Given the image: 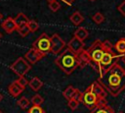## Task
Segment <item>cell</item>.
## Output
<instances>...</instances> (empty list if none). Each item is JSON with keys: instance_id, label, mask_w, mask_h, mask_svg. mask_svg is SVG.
I'll use <instances>...</instances> for the list:
<instances>
[{"instance_id": "obj_15", "label": "cell", "mask_w": 125, "mask_h": 113, "mask_svg": "<svg viewBox=\"0 0 125 113\" xmlns=\"http://www.w3.org/2000/svg\"><path fill=\"white\" fill-rule=\"evenodd\" d=\"M14 20H15V23H16V25H17V28H20V27H22V26L27 25L28 22H29L28 18H27L23 13H21V12H20V13L14 18Z\"/></svg>"}, {"instance_id": "obj_30", "label": "cell", "mask_w": 125, "mask_h": 113, "mask_svg": "<svg viewBox=\"0 0 125 113\" xmlns=\"http://www.w3.org/2000/svg\"><path fill=\"white\" fill-rule=\"evenodd\" d=\"M62 1H63V2H64L66 5H68V6H71V5L74 3V1H75V0H62Z\"/></svg>"}, {"instance_id": "obj_9", "label": "cell", "mask_w": 125, "mask_h": 113, "mask_svg": "<svg viewBox=\"0 0 125 113\" xmlns=\"http://www.w3.org/2000/svg\"><path fill=\"white\" fill-rule=\"evenodd\" d=\"M45 56H46V54L39 52L38 50H36V49L33 48V47H31V48L24 54V58H25L30 64H35V63H37L40 59H42V58L45 57Z\"/></svg>"}, {"instance_id": "obj_5", "label": "cell", "mask_w": 125, "mask_h": 113, "mask_svg": "<svg viewBox=\"0 0 125 113\" xmlns=\"http://www.w3.org/2000/svg\"><path fill=\"white\" fill-rule=\"evenodd\" d=\"M112 44L110 46L107 47V49L105 50L102 60H101V63H100V67H99V77H102L111 66H113L116 62H118V59H120V56L121 54H115L113 52V49H112Z\"/></svg>"}, {"instance_id": "obj_14", "label": "cell", "mask_w": 125, "mask_h": 113, "mask_svg": "<svg viewBox=\"0 0 125 113\" xmlns=\"http://www.w3.org/2000/svg\"><path fill=\"white\" fill-rule=\"evenodd\" d=\"M89 113H114V110L109 105L104 103V104H101L94 107L93 109H91Z\"/></svg>"}, {"instance_id": "obj_35", "label": "cell", "mask_w": 125, "mask_h": 113, "mask_svg": "<svg viewBox=\"0 0 125 113\" xmlns=\"http://www.w3.org/2000/svg\"><path fill=\"white\" fill-rule=\"evenodd\" d=\"M89 1H92L93 2V1H96V0H89Z\"/></svg>"}, {"instance_id": "obj_29", "label": "cell", "mask_w": 125, "mask_h": 113, "mask_svg": "<svg viewBox=\"0 0 125 113\" xmlns=\"http://www.w3.org/2000/svg\"><path fill=\"white\" fill-rule=\"evenodd\" d=\"M117 10H118V12H119L122 16L125 17V1H123V2L117 7Z\"/></svg>"}, {"instance_id": "obj_6", "label": "cell", "mask_w": 125, "mask_h": 113, "mask_svg": "<svg viewBox=\"0 0 125 113\" xmlns=\"http://www.w3.org/2000/svg\"><path fill=\"white\" fill-rule=\"evenodd\" d=\"M32 47L38 50L41 53H44L47 55V53L52 51V40L51 37L46 33H41L38 38L35 39V41L32 43Z\"/></svg>"}, {"instance_id": "obj_27", "label": "cell", "mask_w": 125, "mask_h": 113, "mask_svg": "<svg viewBox=\"0 0 125 113\" xmlns=\"http://www.w3.org/2000/svg\"><path fill=\"white\" fill-rule=\"evenodd\" d=\"M28 113H45L43 108L39 105H32L30 108H28Z\"/></svg>"}, {"instance_id": "obj_25", "label": "cell", "mask_w": 125, "mask_h": 113, "mask_svg": "<svg viewBox=\"0 0 125 113\" xmlns=\"http://www.w3.org/2000/svg\"><path fill=\"white\" fill-rule=\"evenodd\" d=\"M93 21H94V23L95 24H97V25H100V24H102L103 22H104V15L102 14V13H100V12H97L94 16H93Z\"/></svg>"}, {"instance_id": "obj_28", "label": "cell", "mask_w": 125, "mask_h": 113, "mask_svg": "<svg viewBox=\"0 0 125 113\" xmlns=\"http://www.w3.org/2000/svg\"><path fill=\"white\" fill-rule=\"evenodd\" d=\"M16 81H17V83H18V84H19L21 86H22L23 88H24V87H25V86L28 85V82H27V80H26V79H25L23 76L20 77V78H19L18 80H16Z\"/></svg>"}, {"instance_id": "obj_10", "label": "cell", "mask_w": 125, "mask_h": 113, "mask_svg": "<svg viewBox=\"0 0 125 113\" xmlns=\"http://www.w3.org/2000/svg\"><path fill=\"white\" fill-rule=\"evenodd\" d=\"M84 46H85L84 41L79 39V38H77L76 36H73L69 40V42L67 43V47L69 49H71L75 53H79L80 51H82L84 49Z\"/></svg>"}, {"instance_id": "obj_21", "label": "cell", "mask_w": 125, "mask_h": 113, "mask_svg": "<svg viewBox=\"0 0 125 113\" xmlns=\"http://www.w3.org/2000/svg\"><path fill=\"white\" fill-rule=\"evenodd\" d=\"M79 103H80L79 98H78V97H74V98H71V99H69V100H68L67 105H68V107H69L71 110H73V111H74V110H76V109H77V107H78Z\"/></svg>"}, {"instance_id": "obj_1", "label": "cell", "mask_w": 125, "mask_h": 113, "mask_svg": "<svg viewBox=\"0 0 125 113\" xmlns=\"http://www.w3.org/2000/svg\"><path fill=\"white\" fill-rule=\"evenodd\" d=\"M98 82L107 93L116 97L125 89V70L116 62L102 77H99Z\"/></svg>"}, {"instance_id": "obj_26", "label": "cell", "mask_w": 125, "mask_h": 113, "mask_svg": "<svg viewBox=\"0 0 125 113\" xmlns=\"http://www.w3.org/2000/svg\"><path fill=\"white\" fill-rule=\"evenodd\" d=\"M27 26H28V28H29L30 32H35V31L39 28V24H38L36 21H34V20H29Z\"/></svg>"}, {"instance_id": "obj_18", "label": "cell", "mask_w": 125, "mask_h": 113, "mask_svg": "<svg viewBox=\"0 0 125 113\" xmlns=\"http://www.w3.org/2000/svg\"><path fill=\"white\" fill-rule=\"evenodd\" d=\"M88 35H89V31H88V29L86 28L80 27L74 31V36H76L77 38H79V39H81L83 41L88 37Z\"/></svg>"}, {"instance_id": "obj_38", "label": "cell", "mask_w": 125, "mask_h": 113, "mask_svg": "<svg viewBox=\"0 0 125 113\" xmlns=\"http://www.w3.org/2000/svg\"><path fill=\"white\" fill-rule=\"evenodd\" d=\"M119 113H123V112H119Z\"/></svg>"}, {"instance_id": "obj_11", "label": "cell", "mask_w": 125, "mask_h": 113, "mask_svg": "<svg viewBox=\"0 0 125 113\" xmlns=\"http://www.w3.org/2000/svg\"><path fill=\"white\" fill-rule=\"evenodd\" d=\"M1 28L7 32V33H12L14 30L17 29V25L15 23V20L11 17H8L4 22L1 24Z\"/></svg>"}, {"instance_id": "obj_3", "label": "cell", "mask_w": 125, "mask_h": 113, "mask_svg": "<svg viewBox=\"0 0 125 113\" xmlns=\"http://www.w3.org/2000/svg\"><path fill=\"white\" fill-rule=\"evenodd\" d=\"M55 64L66 75H70L75 69L80 67L78 54L68 47L55 59Z\"/></svg>"}, {"instance_id": "obj_22", "label": "cell", "mask_w": 125, "mask_h": 113, "mask_svg": "<svg viewBox=\"0 0 125 113\" xmlns=\"http://www.w3.org/2000/svg\"><path fill=\"white\" fill-rule=\"evenodd\" d=\"M17 30H18L19 34H20L21 36H22V37H25V36H27V35L29 34V32H30V30H29V28H28V26H27V25H25V26H22V27H20V28H17Z\"/></svg>"}, {"instance_id": "obj_4", "label": "cell", "mask_w": 125, "mask_h": 113, "mask_svg": "<svg viewBox=\"0 0 125 113\" xmlns=\"http://www.w3.org/2000/svg\"><path fill=\"white\" fill-rule=\"evenodd\" d=\"M110 45H111V43L108 40L102 41L100 39H97L87 49V52H88L89 57H90V66L97 73L99 72V67H100L101 60H102L105 50L107 49V47L110 46Z\"/></svg>"}, {"instance_id": "obj_33", "label": "cell", "mask_w": 125, "mask_h": 113, "mask_svg": "<svg viewBox=\"0 0 125 113\" xmlns=\"http://www.w3.org/2000/svg\"><path fill=\"white\" fill-rule=\"evenodd\" d=\"M2 18H3V15H2V14H1V13H0V21H1V20H2Z\"/></svg>"}, {"instance_id": "obj_17", "label": "cell", "mask_w": 125, "mask_h": 113, "mask_svg": "<svg viewBox=\"0 0 125 113\" xmlns=\"http://www.w3.org/2000/svg\"><path fill=\"white\" fill-rule=\"evenodd\" d=\"M28 85L30 86V88H31L32 90H34V91H38V90L42 87L43 83L39 80V78L34 77V78H32V79L28 82Z\"/></svg>"}, {"instance_id": "obj_20", "label": "cell", "mask_w": 125, "mask_h": 113, "mask_svg": "<svg viewBox=\"0 0 125 113\" xmlns=\"http://www.w3.org/2000/svg\"><path fill=\"white\" fill-rule=\"evenodd\" d=\"M30 100H28L25 96H21L19 100H18V102H17V104L21 108V109H27L28 107H29V105H30Z\"/></svg>"}, {"instance_id": "obj_37", "label": "cell", "mask_w": 125, "mask_h": 113, "mask_svg": "<svg viewBox=\"0 0 125 113\" xmlns=\"http://www.w3.org/2000/svg\"><path fill=\"white\" fill-rule=\"evenodd\" d=\"M0 113H3V112H2V111H1V110H0Z\"/></svg>"}, {"instance_id": "obj_31", "label": "cell", "mask_w": 125, "mask_h": 113, "mask_svg": "<svg viewBox=\"0 0 125 113\" xmlns=\"http://www.w3.org/2000/svg\"><path fill=\"white\" fill-rule=\"evenodd\" d=\"M120 59H121V61L125 64V53L124 54H121V56H120Z\"/></svg>"}, {"instance_id": "obj_36", "label": "cell", "mask_w": 125, "mask_h": 113, "mask_svg": "<svg viewBox=\"0 0 125 113\" xmlns=\"http://www.w3.org/2000/svg\"><path fill=\"white\" fill-rule=\"evenodd\" d=\"M47 1H48V2H50V1H53V0H47Z\"/></svg>"}, {"instance_id": "obj_24", "label": "cell", "mask_w": 125, "mask_h": 113, "mask_svg": "<svg viewBox=\"0 0 125 113\" xmlns=\"http://www.w3.org/2000/svg\"><path fill=\"white\" fill-rule=\"evenodd\" d=\"M30 102L32 105H41L43 102H44V99L39 95V94H35L32 96V98L30 99Z\"/></svg>"}, {"instance_id": "obj_13", "label": "cell", "mask_w": 125, "mask_h": 113, "mask_svg": "<svg viewBox=\"0 0 125 113\" xmlns=\"http://www.w3.org/2000/svg\"><path fill=\"white\" fill-rule=\"evenodd\" d=\"M23 87L22 86H21L18 83H17V81H15V82H13L10 85H9V87H8V90H9V93L13 96V97H17V96H19L22 91H23Z\"/></svg>"}, {"instance_id": "obj_7", "label": "cell", "mask_w": 125, "mask_h": 113, "mask_svg": "<svg viewBox=\"0 0 125 113\" xmlns=\"http://www.w3.org/2000/svg\"><path fill=\"white\" fill-rule=\"evenodd\" d=\"M10 68L16 75L21 77L27 74V72H29V70L31 69V65L25 58L20 57L10 66Z\"/></svg>"}, {"instance_id": "obj_19", "label": "cell", "mask_w": 125, "mask_h": 113, "mask_svg": "<svg viewBox=\"0 0 125 113\" xmlns=\"http://www.w3.org/2000/svg\"><path fill=\"white\" fill-rule=\"evenodd\" d=\"M114 48L119 54H124L125 53V37L119 38L117 42L114 44Z\"/></svg>"}, {"instance_id": "obj_23", "label": "cell", "mask_w": 125, "mask_h": 113, "mask_svg": "<svg viewBox=\"0 0 125 113\" xmlns=\"http://www.w3.org/2000/svg\"><path fill=\"white\" fill-rule=\"evenodd\" d=\"M48 6H49V9H50L52 12H57V11H59L60 8H61V4H60L57 0L50 1L49 4H48Z\"/></svg>"}, {"instance_id": "obj_34", "label": "cell", "mask_w": 125, "mask_h": 113, "mask_svg": "<svg viewBox=\"0 0 125 113\" xmlns=\"http://www.w3.org/2000/svg\"><path fill=\"white\" fill-rule=\"evenodd\" d=\"M1 37H2V34H1V32H0V38H1Z\"/></svg>"}, {"instance_id": "obj_2", "label": "cell", "mask_w": 125, "mask_h": 113, "mask_svg": "<svg viewBox=\"0 0 125 113\" xmlns=\"http://www.w3.org/2000/svg\"><path fill=\"white\" fill-rule=\"evenodd\" d=\"M106 90L97 81L93 82L84 91L80 92L79 100L88 109H93L98 105L106 103Z\"/></svg>"}, {"instance_id": "obj_12", "label": "cell", "mask_w": 125, "mask_h": 113, "mask_svg": "<svg viewBox=\"0 0 125 113\" xmlns=\"http://www.w3.org/2000/svg\"><path fill=\"white\" fill-rule=\"evenodd\" d=\"M62 95H63V97H64L65 99H67V100H69V99H71V98H74V97H78V98H79L80 91H79L77 88L73 87L72 85H69V86H67V87L62 91Z\"/></svg>"}, {"instance_id": "obj_32", "label": "cell", "mask_w": 125, "mask_h": 113, "mask_svg": "<svg viewBox=\"0 0 125 113\" xmlns=\"http://www.w3.org/2000/svg\"><path fill=\"white\" fill-rule=\"evenodd\" d=\"M2 99H3V95H2V94H1V93H0V101H1V100H2Z\"/></svg>"}, {"instance_id": "obj_8", "label": "cell", "mask_w": 125, "mask_h": 113, "mask_svg": "<svg viewBox=\"0 0 125 113\" xmlns=\"http://www.w3.org/2000/svg\"><path fill=\"white\" fill-rule=\"evenodd\" d=\"M51 40H52V51L51 52L56 55L60 54V52L65 46V42L62 40V38L58 33H54L51 36Z\"/></svg>"}, {"instance_id": "obj_16", "label": "cell", "mask_w": 125, "mask_h": 113, "mask_svg": "<svg viewBox=\"0 0 125 113\" xmlns=\"http://www.w3.org/2000/svg\"><path fill=\"white\" fill-rule=\"evenodd\" d=\"M70 22L74 25V26H79L83 21H84V17L82 16V14L79 11H75L74 13H72V15L69 17Z\"/></svg>"}]
</instances>
